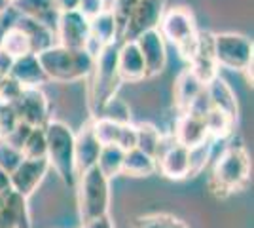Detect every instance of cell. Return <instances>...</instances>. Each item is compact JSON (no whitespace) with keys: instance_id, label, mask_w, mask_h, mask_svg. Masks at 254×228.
<instances>
[{"instance_id":"obj_1","label":"cell","mask_w":254,"mask_h":228,"mask_svg":"<svg viewBox=\"0 0 254 228\" xmlns=\"http://www.w3.org/2000/svg\"><path fill=\"white\" fill-rule=\"evenodd\" d=\"M40 67L48 80L55 82H78L91 75L95 57L87 50H72L55 44L52 48L36 54Z\"/></svg>"},{"instance_id":"obj_2","label":"cell","mask_w":254,"mask_h":228,"mask_svg":"<svg viewBox=\"0 0 254 228\" xmlns=\"http://www.w3.org/2000/svg\"><path fill=\"white\" fill-rule=\"evenodd\" d=\"M251 179V158L243 145H230L214 162L209 188L216 198L241 190Z\"/></svg>"},{"instance_id":"obj_3","label":"cell","mask_w":254,"mask_h":228,"mask_svg":"<svg viewBox=\"0 0 254 228\" xmlns=\"http://www.w3.org/2000/svg\"><path fill=\"white\" fill-rule=\"evenodd\" d=\"M46 131V160L50 163V169L59 175L64 186L74 188L78 175H76L74 162V133L72 130L57 120H50Z\"/></svg>"},{"instance_id":"obj_4","label":"cell","mask_w":254,"mask_h":228,"mask_svg":"<svg viewBox=\"0 0 254 228\" xmlns=\"http://www.w3.org/2000/svg\"><path fill=\"white\" fill-rule=\"evenodd\" d=\"M122 76L118 71V44L106 46L95 55V63L91 71V84H89V109L91 118L101 114L108 99L118 95L122 86Z\"/></svg>"},{"instance_id":"obj_5","label":"cell","mask_w":254,"mask_h":228,"mask_svg":"<svg viewBox=\"0 0 254 228\" xmlns=\"http://www.w3.org/2000/svg\"><path fill=\"white\" fill-rule=\"evenodd\" d=\"M76 186H78V215L82 221V227L108 215L110 181L97 169V165L89 171L78 175Z\"/></svg>"},{"instance_id":"obj_6","label":"cell","mask_w":254,"mask_h":228,"mask_svg":"<svg viewBox=\"0 0 254 228\" xmlns=\"http://www.w3.org/2000/svg\"><path fill=\"white\" fill-rule=\"evenodd\" d=\"M158 31L161 33L163 40L173 44L180 57L186 63H190L197 48V34H199L193 13L184 6L169 8L163 13Z\"/></svg>"},{"instance_id":"obj_7","label":"cell","mask_w":254,"mask_h":228,"mask_svg":"<svg viewBox=\"0 0 254 228\" xmlns=\"http://www.w3.org/2000/svg\"><path fill=\"white\" fill-rule=\"evenodd\" d=\"M214 57L218 67L247 73L253 82V40L249 36L237 33L214 34Z\"/></svg>"},{"instance_id":"obj_8","label":"cell","mask_w":254,"mask_h":228,"mask_svg":"<svg viewBox=\"0 0 254 228\" xmlns=\"http://www.w3.org/2000/svg\"><path fill=\"white\" fill-rule=\"evenodd\" d=\"M165 13V0H140L127 15L120 33V42H135L140 34L156 31Z\"/></svg>"},{"instance_id":"obj_9","label":"cell","mask_w":254,"mask_h":228,"mask_svg":"<svg viewBox=\"0 0 254 228\" xmlns=\"http://www.w3.org/2000/svg\"><path fill=\"white\" fill-rule=\"evenodd\" d=\"M11 109L19 122L31 128H46L52 120V107L40 87H23L17 99L11 103Z\"/></svg>"},{"instance_id":"obj_10","label":"cell","mask_w":254,"mask_h":228,"mask_svg":"<svg viewBox=\"0 0 254 228\" xmlns=\"http://www.w3.org/2000/svg\"><path fill=\"white\" fill-rule=\"evenodd\" d=\"M57 44L72 50H87L89 46V21L78 10L59 13L55 23Z\"/></svg>"},{"instance_id":"obj_11","label":"cell","mask_w":254,"mask_h":228,"mask_svg":"<svg viewBox=\"0 0 254 228\" xmlns=\"http://www.w3.org/2000/svg\"><path fill=\"white\" fill-rule=\"evenodd\" d=\"M156 171L171 181L188 179V149L171 137H163V145L156 154Z\"/></svg>"},{"instance_id":"obj_12","label":"cell","mask_w":254,"mask_h":228,"mask_svg":"<svg viewBox=\"0 0 254 228\" xmlns=\"http://www.w3.org/2000/svg\"><path fill=\"white\" fill-rule=\"evenodd\" d=\"M48 171H50V163L46 158H38V160L23 158V162L17 165V169L10 173V188L13 192L29 198L40 186Z\"/></svg>"},{"instance_id":"obj_13","label":"cell","mask_w":254,"mask_h":228,"mask_svg":"<svg viewBox=\"0 0 254 228\" xmlns=\"http://www.w3.org/2000/svg\"><path fill=\"white\" fill-rule=\"evenodd\" d=\"M188 67L191 69V73L199 78L203 86H207L214 76H218V63L214 57V34L203 33L199 31L197 34V48L195 54L191 57V61L188 63Z\"/></svg>"},{"instance_id":"obj_14","label":"cell","mask_w":254,"mask_h":228,"mask_svg":"<svg viewBox=\"0 0 254 228\" xmlns=\"http://www.w3.org/2000/svg\"><path fill=\"white\" fill-rule=\"evenodd\" d=\"M135 44L138 46L142 59H144V69H146V78L158 76L163 73V69L167 65V46L165 40L159 33L156 31H148V33L140 34Z\"/></svg>"},{"instance_id":"obj_15","label":"cell","mask_w":254,"mask_h":228,"mask_svg":"<svg viewBox=\"0 0 254 228\" xmlns=\"http://www.w3.org/2000/svg\"><path fill=\"white\" fill-rule=\"evenodd\" d=\"M103 145L97 141L91 130V120H87L80 128L78 133H74V162H76V175H82L97 165L99 152Z\"/></svg>"},{"instance_id":"obj_16","label":"cell","mask_w":254,"mask_h":228,"mask_svg":"<svg viewBox=\"0 0 254 228\" xmlns=\"http://www.w3.org/2000/svg\"><path fill=\"white\" fill-rule=\"evenodd\" d=\"M118 38H120L118 23L110 8H106L99 15H95L93 19H89V46H87V52L91 50V46H95L93 57L106 46L118 44Z\"/></svg>"},{"instance_id":"obj_17","label":"cell","mask_w":254,"mask_h":228,"mask_svg":"<svg viewBox=\"0 0 254 228\" xmlns=\"http://www.w3.org/2000/svg\"><path fill=\"white\" fill-rule=\"evenodd\" d=\"M25 196L8 190L2 194L0 206V228H31V215Z\"/></svg>"},{"instance_id":"obj_18","label":"cell","mask_w":254,"mask_h":228,"mask_svg":"<svg viewBox=\"0 0 254 228\" xmlns=\"http://www.w3.org/2000/svg\"><path fill=\"white\" fill-rule=\"evenodd\" d=\"M118 71L124 82H140L146 78L144 59L135 42H122V46H118Z\"/></svg>"},{"instance_id":"obj_19","label":"cell","mask_w":254,"mask_h":228,"mask_svg":"<svg viewBox=\"0 0 254 228\" xmlns=\"http://www.w3.org/2000/svg\"><path fill=\"white\" fill-rule=\"evenodd\" d=\"M173 139L190 149V147H195L199 143L211 139L209 137V131H207V126H205V118H199V116H193L190 112H182L175 124V131H173Z\"/></svg>"},{"instance_id":"obj_20","label":"cell","mask_w":254,"mask_h":228,"mask_svg":"<svg viewBox=\"0 0 254 228\" xmlns=\"http://www.w3.org/2000/svg\"><path fill=\"white\" fill-rule=\"evenodd\" d=\"M205 91L209 95L212 109H218L226 112L228 116H232L237 122V114H239V105H237V95L232 89V86L220 78V75L214 76L211 82L205 86Z\"/></svg>"},{"instance_id":"obj_21","label":"cell","mask_w":254,"mask_h":228,"mask_svg":"<svg viewBox=\"0 0 254 228\" xmlns=\"http://www.w3.org/2000/svg\"><path fill=\"white\" fill-rule=\"evenodd\" d=\"M11 8L23 17L34 19L55 31L59 13L53 8L52 0H11Z\"/></svg>"},{"instance_id":"obj_22","label":"cell","mask_w":254,"mask_h":228,"mask_svg":"<svg viewBox=\"0 0 254 228\" xmlns=\"http://www.w3.org/2000/svg\"><path fill=\"white\" fill-rule=\"evenodd\" d=\"M203 89H205V86L199 82V78L191 73L190 67L184 69V71L177 76L173 93H175V105H177V109H179L180 114L190 109L193 99L197 97Z\"/></svg>"},{"instance_id":"obj_23","label":"cell","mask_w":254,"mask_h":228,"mask_svg":"<svg viewBox=\"0 0 254 228\" xmlns=\"http://www.w3.org/2000/svg\"><path fill=\"white\" fill-rule=\"evenodd\" d=\"M23 87H40V84H44L48 78L44 75L42 67H40V61L36 54H29L23 55V57H17L13 61V67H11L10 73Z\"/></svg>"},{"instance_id":"obj_24","label":"cell","mask_w":254,"mask_h":228,"mask_svg":"<svg viewBox=\"0 0 254 228\" xmlns=\"http://www.w3.org/2000/svg\"><path fill=\"white\" fill-rule=\"evenodd\" d=\"M154 173H156V158L154 156L142 152L140 149H131L126 152L124 163H122V175L142 179V177H150Z\"/></svg>"},{"instance_id":"obj_25","label":"cell","mask_w":254,"mask_h":228,"mask_svg":"<svg viewBox=\"0 0 254 228\" xmlns=\"http://www.w3.org/2000/svg\"><path fill=\"white\" fill-rule=\"evenodd\" d=\"M15 25L21 27L23 31L29 34L34 54H40V52H44V50H48V48H52V46L57 44L55 42V31L50 29V27H46V25H42V23L19 15Z\"/></svg>"},{"instance_id":"obj_26","label":"cell","mask_w":254,"mask_h":228,"mask_svg":"<svg viewBox=\"0 0 254 228\" xmlns=\"http://www.w3.org/2000/svg\"><path fill=\"white\" fill-rule=\"evenodd\" d=\"M0 48L8 55H11L13 59L23 57V55L34 54V52H32V42H31V38H29V34L25 33L21 27H17V25L6 29L4 33L0 34Z\"/></svg>"},{"instance_id":"obj_27","label":"cell","mask_w":254,"mask_h":228,"mask_svg":"<svg viewBox=\"0 0 254 228\" xmlns=\"http://www.w3.org/2000/svg\"><path fill=\"white\" fill-rule=\"evenodd\" d=\"M205 126L212 141H224L228 139L235 130V120L228 116L226 112L218 109H211L205 116Z\"/></svg>"},{"instance_id":"obj_28","label":"cell","mask_w":254,"mask_h":228,"mask_svg":"<svg viewBox=\"0 0 254 228\" xmlns=\"http://www.w3.org/2000/svg\"><path fill=\"white\" fill-rule=\"evenodd\" d=\"M126 152L122 151L118 145H105L99 152L97 160V169L110 181L112 177L122 175V163H124Z\"/></svg>"},{"instance_id":"obj_29","label":"cell","mask_w":254,"mask_h":228,"mask_svg":"<svg viewBox=\"0 0 254 228\" xmlns=\"http://www.w3.org/2000/svg\"><path fill=\"white\" fill-rule=\"evenodd\" d=\"M135 128H137V147L135 149H140L142 152H146V154L156 158V154H158L161 145H163L161 131L154 124H148V122L137 124Z\"/></svg>"},{"instance_id":"obj_30","label":"cell","mask_w":254,"mask_h":228,"mask_svg":"<svg viewBox=\"0 0 254 228\" xmlns=\"http://www.w3.org/2000/svg\"><path fill=\"white\" fill-rule=\"evenodd\" d=\"M212 139H207L188 149V177H195L207 167L212 156Z\"/></svg>"},{"instance_id":"obj_31","label":"cell","mask_w":254,"mask_h":228,"mask_svg":"<svg viewBox=\"0 0 254 228\" xmlns=\"http://www.w3.org/2000/svg\"><path fill=\"white\" fill-rule=\"evenodd\" d=\"M91 130H93V135L97 137V141L101 143L103 147L105 145H116L122 124L112 122V120L105 118V116H97V118H91Z\"/></svg>"},{"instance_id":"obj_32","label":"cell","mask_w":254,"mask_h":228,"mask_svg":"<svg viewBox=\"0 0 254 228\" xmlns=\"http://www.w3.org/2000/svg\"><path fill=\"white\" fill-rule=\"evenodd\" d=\"M46 131L44 128H32L29 133L27 141L21 147L23 158L27 160H38V158H46Z\"/></svg>"},{"instance_id":"obj_33","label":"cell","mask_w":254,"mask_h":228,"mask_svg":"<svg viewBox=\"0 0 254 228\" xmlns=\"http://www.w3.org/2000/svg\"><path fill=\"white\" fill-rule=\"evenodd\" d=\"M135 228H188V225L169 213H154V215L138 217Z\"/></svg>"},{"instance_id":"obj_34","label":"cell","mask_w":254,"mask_h":228,"mask_svg":"<svg viewBox=\"0 0 254 228\" xmlns=\"http://www.w3.org/2000/svg\"><path fill=\"white\" fill-rule=\"evenodd\" d=\"M99 116H105V118L118 122V124H131V110H129L126 101L122 97H118V95L106 101V105L103 107Z\"/></svg>"},{"instance_id":"obj_35","label":"cell","mask_w":254,"mask_h":228,"mask_svg":"<svg viewBox=\"0 0 254 228\" xmlns=\"http://www.w3.org/2000/svg\"><path fill=\"white\" fill-rule=\"evenodd\" d=\"M23 162V154L19 149L11 147L6 141H0V169L4 173H13L17 165Z\"/></svg>"},{"instance_id":"obj_36","label":"cell","mask_w":254,"mask_h":228,"mask_svg":"<svg viewBox=\"0 0 254 228\" xmlns=\"http://www.w3.org/2000/svg\"><path fill=\"white\" fill-rule=\"evenodd\" d=\"M21 89L23 86L11 75L0 76V103L11 105L17 99V95L21 93Z\"/></svg>"},{"instance_id":"obj_37","label":"cell","mask_w":254,"mask_h":228,"mask_svg":"<svg viewBox=\"0 0 254 228\" xmlns=\"http://www.w3.org/2000/svg\"><path fill=\"white\" fill-rule=\"evenodd\" d=\"M32 131V128L29 126V124H25V122H17L15 126H13V130L10 131V133H6L4 135V139L2 141H6L8 145H11V147H15V149H19L21 151V147L25 145V141H27V137H29V133Z\"/></svg>"},{"instance_id":"obj_38","label":"cell","mask_w":254,"mask_h":228,"mask_svg":"<svg viewBox=\"0 0 254 228\" xmlns=\"http://www.w3.org/2000/svg\"><path fill=\"white\" fill-rule=\"evenodd\" d=\"M140 0H114V4H112V13H114V17H116V23H118V33H122V27H124V23H126L127 15L131 13V10L137 6ZM118 42H120V38H118Z\"/></svg>"},{"instance_id":"obj_39","label":"cell","mask_w":254,"mask_h":228,"mask_svg":"<svg viewBox=\"0 0 254 228\" xmlns=\"http://www.w3.org/2000/svg\"><path fill=\"white\" fill-rule=\"evenodd\" d=\"M116 145L124 152L137 147V128H135V124H122V130H120Z\"/></svg>"},{"instance_id":"obj_40","label":"cell","mask_w":254,"mask_h":228,"mask_svg":"<svg viewBox=\"0 0 254 228\" xmlns=\"http://www.w3.org/2000/svg\"><path fill=\"white\" fill-rule=\"evenodd\" d=\"M76 10L80 11L85 19L89 21V19H93L95 15H99L103 10H106V4H105V0H80Z\"/></svg>"},{"instance_id":"obj_41","label":"cell","mask_w":254,"mask_h":228,"mask_svg":"<svg viewBox=\"0 0 254 228\" xmlns=\"http://www.w3.org/2000/svg\"><path fill=\"white\" fill-rule=\"evenodd\" d=\"M17 122H19V120H17V116H15V112H13V109H11V105L0 103V128H2V131H4V135L10 133Z\"/></svg>"},{"instance_id":"obj_42","label":"cell","mask_w":254,"mask_h":228,"mask_svg":"<svg viewBox=\"0 0 254 228\" xmlns=\"http://www.w3.org/2000/svg\"><path fill=\"white\" fill-rule=\"evenodd\" d=\"M13 57L8 55L2 48H0V76H8L11 73V67H13Z\"/></svg>"},{"instance_id":"obj_43","label":"cell","mask_w":254,"mask_h":228,"mask_svg":"<svg viewBox=\"0 0 254 228\" xmlns=\"http://www.w3.org/2000/svg\"><path fill=\"white\" fill-rule=\"evenodd\" d=\"M78 2L80 0H52L53 8L57 10V13H63V11H74L78 8Z\"/></svg>"},{"instance_id":"obj_44","label":"cell","mask_w":254,"mask_h":228,"mask_svg":"<svg viewBox=\"0 0 254 228\" xmlns=\"http://www.w3.org/2000/svg\"><path fill=\"white\" fill-rule=\"evenodd\" d=\"M82 228H114V225H112L110 217L105 215V217L97 219V221H93V223H89V225H85Z\"/></svg>"},{"instance_id":"obj_45","label":"cell","mask_w":254,"mask_h":228,"mask_svg":"<svg viewBox=\"0 0 254 228\" xmlns=\"http://www.w3.org/2000/svg\"><path fill=\"white\" fill-rule=\"evenodd\" d=\"M10 190V175L4 173L2 169H0V196L6 194Z\"/></svg>"},{"instance_id":"obj_46","label":"cell","mask_w":254,"mask_h":228,"mask_svg":"<svg viewBox=\"0 0 254 228\" xmlns=\"http://www.w3.org/2000/svg\"><path fill=\"white\" fill-rule=\"evenodd\" d=\"M10 4H11V0H0V13L8 10V8H10Z\"/></svg>"},{"instance_id":"obj_47","label":"cell","mask_w":254,"mask_h":228,"mask_svg":"<svg viewBox=\"0 0 254 228\" xmlns=\"http://www.w3.org/2000/svg\"><path fill=\"white\" fill-rule=\"evenodd\" d=\"M4 139V131H2V128H0V141Z\"/></svg>"},{"instance_id":"obj_48","label":"cell","mask_w":254,"mask_h":228,"mask_svg":"<svg viewBox=\"0 0 254 228\" xmlns=\"http://www.w3.org/2000/svg\"><path fill=\"white\" fill-rule=\"evenodd\" d=\"M0 206H2V196H0Z\"/></svg>"}]
</instances>
